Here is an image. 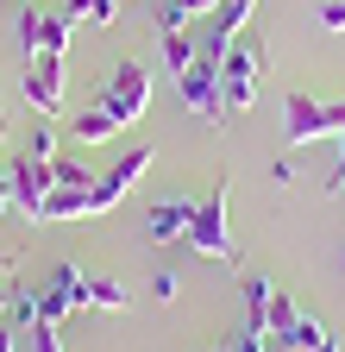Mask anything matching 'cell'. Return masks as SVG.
Masks as SVG:
<instances>
[{
  "label": "cell",
  "instance_id": "cell-1",
  "mask_svg": "<svg viewBox=\"0 0 345 352\" xmlns=\"http://www.w3.org/2000/svg\"><path fill=\"white\" fill-rule=\"evenodd\" d=\"M151 164H157V151H151V145H132V151H126L113 170H95V189H88V220H95V214H113L126 195L139 189V176H145Z\"/></svg>",
  "mask_w": 345,
  "mask_h": 352
},
{
  "label": "cell",
  "instance_id": "cell-2",
  "mask_svg": "<svg viewBox=\"0 0 345 352\" xmlns=\"http://www.w3.org/2000/svg\"><path fill=\"white\" fill-rule=\"evenodd\" d=\"M95 107H107L119 126H139L145 107H151V76H145L139 63H119V69L101 82V101H95Z\"/></svg>",
  "mask_w": 345,
  "mask_h": 352
},
{
  "label": "cell",
  "instance_id": "cell-3",
  "mask_svg": "<svg viewBox=\"0 0 345 352\" xmlns=\"http://www.w3.org/2000/svg\"><path fill=\"white\" fill-rule=\"evenodd\" d=\"M19 95L38 120H63V57H25V76H19Z\"/></svg>",
  "mask_w": 345,
  "mask_h": 352
},
{
  "label": "cell",
  "instance_id": "cell-4",
  "mask_svg": "<svg viewBox=\"0 0 345 352\" xmlns=\"http://www.w3.org/2000/svg\"><path fill=\"white\" fill-rule=\"evenodd\" d=\"M257 69H264V51H251V44H233V51H226V63H220L226 113H251L257 107Z\"/></svg>",
  "mask_w": 345,
  "mask_h": 352
},
{
  "label": "cell",
  "instance_id": "cell-5",
  "mask_svg": "<svg viewBox=\"0 0 345 352\" xmlns=\"http://www.w3.org/2000/svg\"><path fill=\"white\" fill-rule=\"evenodd\" d=\"M189 245L201 258H233V233H226V176L207 189V201L195 208V227H189Z\"/></svg>",
  "mask_w": 345,
  "mask_h": 352
},
{
  "label": "cell",
  "instance_id": "cell-6",
  "mask_svg": "<svg viewBox=\"0 0 345 352\" xmlns=\"http://www.w3.org/2000/svg\"><path fill=\"white\" fill-rule=\"evenodd\" d=\"M19 57H69V13H19Z\"/></svg>",
  "mask_w": 345,
  "mask_h": 352
},
{
  "label": "cell",
  "instance_id": "cell-7",
  "mask_svg": "<svg viewBox=\"0 0 345 352\" xmlns=\"http://www.w3.org/2000/svg\"><path fill=\"white\" fill-rule=\"evenodd\" d=\"M176 88H182V101H189V113H201V120H213L220 126L226 120V95H220V63H207V57H195L182 76H176Z\"/></svg>",
  "mask_w": 345,
  "mask_h": 352
},
{
  "label": "cell",
  "instance_id": "cell-8",
  "mask_svg": "<svg viewBox=\"0 0 345 352\" xmlns=\"http://www.w3.org/2000/svg\"><path fill=\"white\" fill-rule=\"evenodd\" d=\"M7 176H13V201H19V214H25V220H45V201H51V189H57L51 164H38V157H13Z\"/></svg>",
  "mask_w": 345,
  "mask_h": 352
},
{
  "label": "cell",
  "instance_id": "cell-9",
  "mask_svg": "<svg viewBox=\"0 0 345 352\" xmlns=\"http://www.w3.org/2000/svg\"><path fill=\"white\" fill-rule=\"evenodd\" d=\"M283 139L289 145H320L326 139V101L289 88V95H283Z\"/></svg>",
  "mask_w": 345,
  "mask_h": 352
},
{
  "label": "cell",
  "instance_id": "cell-10",
  "mask_svg": "<svg viewBox=\"0 0 345 352\" xmlns=\"http://www.w3.org/2000/svg\"><path fill=\"white\" fill-rule=\"evenodd\" d=\"M195 208H201V201H182V195H176V201H157V208L145 214V233H151L157 245H169V239H189V227H195Z\"/></svg>",
  "mask_w": 345,
  "mask_h": 352
},
{
  "label": "cell",
  "instance_id": "cell-11",
  "mask_svg": "<svg viewBox=\"0 0 345 352\" xmlns=\"http://www.w3.org/2000/svg\"><path fill=\"white\" fill-rule=\"evenodd\" d=\"M119 132H126V126H119L107 107H88V113H75V120H69V139H75V145H113Z\"/></svg>",
  "mask_w": 345,
  "mask_h": 352
},
{
  "label": "cell",
  "instance_id": "cell-12",
  "mask_svg": "<svg viewBox=\"0 0 345 352\" xmlns=\"http://www.w3.org/2000/svg\"><path fill=\"white\" fill-rule=\"evenodd\" d=\"M201 13H220V0H163L157 25H163V32H182V25H189V19H201Z\"/></svg>",
  "mask_w": 345,
  "mask_h": 352
},
{
  "label": "cell",
  "instance_id": "cell-13",
  "mask_svg": "<svg viewBox=\"0 0 345 352\" xmlns=\"http://www.w3.org/2000/svg\"><path fill=\"white\" fill-rule=\"evenodd\" d=\"M157 44H163V63H169V76H182V69L201 57V44H195L189 32H157Z\"/></svg>",
  "mask_w": 345,
  "mask_h": 352
},
{
  "label": "cell",
  "instance_id": "cell-14",
  "mask_svg": "<svg viewBox=\"0 0 345 352\" xmlns=\"http://www.w3.org/2000/svg\"><path fill=\"white\" fill-rule=\"evenodd\" d=\"M51 289L69 308H88V271H75V264H57V271H51Z\"/></svg>",
  "mask_w": 345,
  "mask_h": 352
},
{
  "label": "cell",
  "instance_id": "cell-15",
  "mask_svg": "<svg viewBox=\"0 0 345 352\" xmlns=\"http://www.w3.org/2000/svg\"><path fill=\"white\" fill-rule=\"evenodd\" d=\"M69 25H113L119 19V0H69Z\"/></svg>",
  "mask_w": 345,
  "mask_h": 352
},
{
  "label": "cell",
  "instance_id": "cell-16",
  "mask_svg": "<svg viewBox=\"0 0 345 352\" xmlns=\"http://www.w3.org/2000/svg\"><path fill=\"white\" fill-rule=\"evenodd\" d=\"M320 340H333V333H326L320 321H308V315H301V321H295V333H283L276 346H283V352H314Z\"/></svg>",
  "mask_w": 345,
  "mask_h": 352
},
{
  "label": "cell",
  "instance_id": "cell-17",
  "mask_svg": "<svg viewBox=\"0 0 345 352\" xmlns=\"http://www.w3.org/2000/svg\"><path fill=\"white\" fill-rule=\"evenodd\" d=\"M295 321H301V308H295V296H270V340H283V333H295Z\"/></svg>",
  "mask_w": 345,
  "mask_h": 352
},
{
  "label": "cell",
  "instance_id": "cell-18",
  "mask_svg": "<svg viewBox=\"0 0 345 352\" xmlns=\"http://www.w3.org/2000/svg\"><path fill=\"white\" fill-rule=\"evenodd\" d=\"M51 176H57V183H63V189H82V195H88V189H95V170H82L75 157H57V164H51Z\"/></svg>",
  "mask_w": 345,
  "mask_h": 352
},
{
  "label": "cell",
  "instance_id": "cell-19",
  "mask_svg": "<svg viewBox=\"0 0 345 352\" xmlns=\"http://www.w3.org/2000/svg\"><path fill=\"white\" fill-rule=\"evenodd\" d=\"M88 308H126V283H113V277H88Z\"/></svg>",
  "mask_w": 345,
  "mask_h": 352
},
{
  "label": "cell",
  "instance_id": "cell-20",
  "mask_svg": "<svg viewBox=\"0 0 345 352\" xmlns=\"http://www.w3.org/2000/svg\"><path fill=\"white\" fill-rule=\"evenodd\" d=\"M7 327H32L38 321V296H25V289H13V302H7V315H0Z\"/></svg>",
  "mask_w": 345,
  "mask_h": 352
},
{
  "label": "cell",
  "instance_id": "cell-21",
  "mask_svg": "<svg viewBox=\"0 0 345 352\" xmlns=\"http://www.w3.org/2000/svg\"><path fill=\"white\" fill-rule=\"evenodd\" d=\"M25 157H38V164H57V132H51V120L32 132V145H25Z\"/></svg>",
  "mask_w": 345,
  "mask_h": 352
},
{
  "label": "cell",
  "instance_id": "cell-22",
  "mask_svg": "<svg viewBox=\"0 0 345 352\" xmlns=\"http://www.w3.org/2000/svg\"><path fill=\"white\" fill-rule=\"evenodd\" d=\"M32 352H63V327L57 321H32Z\"/></svg>",
  "mask_w": 345,
  "mask_h": 352
},
{
  "label": "cell",
  "instance_id": "cell-23",
  "mask_svg": "<svg viewBox=\"0 0 345 352\" xmlns=\"http://www.w3.org/2000/svg\"><path fill=\"white\" fill-rule=\"evenodd\" d=\"M320 32H345V0H320Z\"/></svg>",
  "mask_w": 345,
  "mask_h": 352
},
{
  "label": "cell",
  "instance_id": "cell-24",
  "mask_svg": "<svg viewBox=\"0 0 345 352\" xmlns=\"http://www.w3.org/2000/svg\"><path fill=\"white\" fill-rule=\"evenodd\" d=\"M151 296H157V302H176V271H157V277H151Z\"/></svg>",
  "mask_w": 345,
  "mask_h": 352
},
{
  "label": "cell",
  "instance_id": "cell-25",
  "mask_svg": "<svg viewBox=\"0 0 345 352\" xmlns=\"http://www.w3.org/2000/svg\"><path fill=\"white\" fill-rule=\"evenodd\" d=\"M326 139H345V101H326Z\"/></svg>",
  "mask_w": 345,
  "mask_h": 352
},
{
  "label": "cell",
  "instance_id": "cell-26",
  "mask_svg": "<svg viewBox=\"0 0 345 352\" xmlns=\"http://www.w3.org/2000/svg\"><path fill=\"white\" fill-rule=\"evenodd\" d=\"M13 214H19V201H13V176L0 170V220H13Z\"/></svg>",
  "mask_w": 345,
  "mask_h": 352
},
{
  "label": "cell",
  "instance_id": "cell-27",
  "mask_svg": "<svg viewBox=\"0 0 345 352\" xmlns=\"http://www.w3.org/2000/svg\"><path fill=\"white\" fill-rule=\"evenodd\" d=\"M19 346V327H7V321H0V352H13Z\"/></svg>",
  "mask_w": 345,
  "mask_h": 352
},
{
  "label": "cell",
  "instance_id": "cell-28",
  "mask_svg": "<svg viewBox=\"0 0 345 352\" xmlns=\"http://www.w3.org/2000/svg\"><path fill=\"white\" fill-rule=\"evenodd\" d=\"M339 189H345V157H339V170L326 176V195H339Z\"/></svg>",
  "mask_w": 345,
  "mask_h": 352
},
{
  "label": "cell",
  "instance_id": "cell-29",
  "mask_svg": "<svg viewBox=\"0 0 345 352\" xmlns=\"http://www.w3.org/2000/svg\"><path fill=\"white\" fill-rule=\"evenodd\" d=\"M314 352H339V340H320V346H314Z\"/></svg>",
  "mask_w": 345,
  "mask_h": 352
},
{
  "label": "cell",
  "instance_id": "cell-30",
  "mask_svg": "<svg viewBox=\"0 0 345 352\" xmlns=\"http://www.w3.org/2000/svg\"><path fill=\"white\" fill-rule=\"evenodd\" d=\"M0 145H7V126H0Z\"/></svg>",
  "mask_w": 345,
  "mask_h": 352
}]
</instances>
